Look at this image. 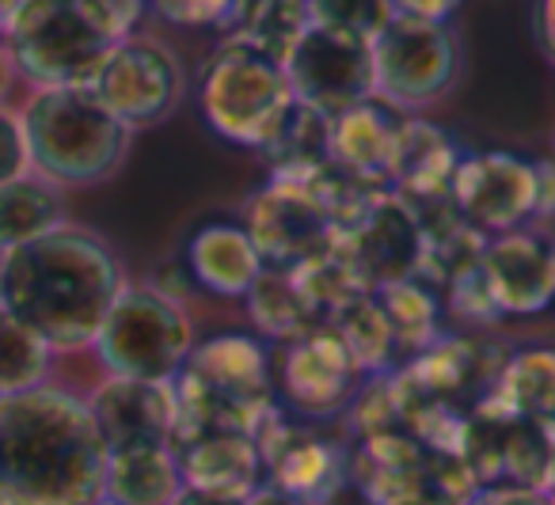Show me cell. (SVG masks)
Listing matches in <instances>:
<instances>
[{
	"instance_id": "1",
	"label": "cell",
	"mask_w": 555,
	"mask_h": 505,
	"mask_svg": "<svg viewBox=\"0 0 555 505\" xmlns=\"http://www.w3.org/2000/svg\"><path fill=\"white\" fill-rule=\"evenodd\" d=\"M103 471L88 399L54 384L0 396V505H92Z\"/></svg>"
},
{
	"instance_id": "2",
	"label": "cell",
	"mask_w": 555,
	"mask_h": 505,
	"mask_svg": "<svg viewBox=\"0 0 555 505\" xmlns=\"http://www.w3.org/2000/svg\"><path fill=\"white\" fill-rule=\"evenodd\" d=\"M122 262L103 236L73 224L4 251V308L54 353L95 342L118 293Z\"/></svg>"
},
{
	"instance_id": "3",
	"label": "cell",
	"mask_w": 555,
	"mask_h": 505,
	"mask_svg": "<svg viewBox=\"0 0 555 505\" xmlns=\"http://www.w3.org/2000/svg\"><path fill=\"white\" fill-rule=\"evenodd\" d=\"M27 168L54 186H92L111 179L130 153L133 130L122 126L92 88H42L20 115Z\"/></svg>"
},
{
	"instance_id": "4",
	"label": "cell",
	"mask_w": 555,
	"mask_h": 505,
	"mask_svg": "<svg viewBox=\"0 0 555 505\" xmlns=\"http://www.w3.org/2000/svg\"><path fill=\"white\" fill-rule=\"evenodd\" d=\"M176 388V449L179 441L214 429L255 433L274 411L270 358L251 335H214L198 342L171 380Z\"/></svg>"
},
{
	"instance_id": "5",
	"label": "cell",
	"mask_w": 555,
	"mask_h": 505,
	"mask_svg": "<svg viewBox=\"0 0 555 505\" xmlns=\"http://www.w3.org/2000/svg\"><path fill=\"white\" fill-rule=\"evenodd\" d=\"M12 73L35 92L42 88H88L115 39L88 16L80 0H24L4 27Z\"/></svg>"
},
{
	"instance_id": "6",
	"label": "cell",
	"mask_w": 555,
	"mask_h": 505,
	"mask_svg": "<svg viewBox=\"0 0 555 505\" xmlns=\"http://www.w3.org/2000/svg\"><path fill=\"white\" fill-rule=\"evenodd\" d=\"M198 103L217 138L262 148L297 100L282 62L247 42L224 39L198 73Z\"/></svg>"
},
{
	"instance_id": "7",
	"label": "cell",
	"mask_w": 555,
	"mask_h": 505,
	"mask_svg": "<svg viewBox=\"0 0 555 505\" xmlns=\"http://www.w3.org/2000/svg\"><path fill=\"white\" fill-rule=\"evenodd\" d=\"M92 350L111 376L168 384L194 350L191 320L183 315V305L156 293L153 285H126L111 305Z\"/></svg>"
},
{
	"instance_id": "8",
	"label": "cell",
	"mask_w": 555,
	"mask_h": 505,
	"mask_svg": "<svg viewBox=\"0 0 555 505\" xmlns=\"http://www.w3.org/2000/svg\"><path fill=\"white\" fill-rule=\"evenodd\" d=\"M456 456L476 490H544L555 459V429L499 403H479L464 418Z\"/></svg>"
},
{
	"instance_id": "9",
	"label": "cell",
	"mask_w": 555,
	"mask_h": 505,
	"mask_svg": "<svg viewBox=\"0 0 555 505\" xmlns=\"http://www.w3.org/2000/svg\"><path fill=\"white\" fill-rule=\"evenodd\" d=\"M461 69V50L446 24L392 16L373 39V77L377 95L400 111L426 107L449 92Z\"/></svg>"
},
{
	"instance_id": "10",
	"label": "cell",
	"mask_w": 555,
	"mask_h": 505,
	"mask_svg": "<svg viewBox=\"0 0 555 505\" xmlns=\"http://www.w3.org/2000/svg\"><path fill=\"white\" fill-rule=\"evenodd\" d=\"M244 229L270 270H297L343 239L309 179H274L251 198Z\"/></svg>"
},
{
	"instance_id": "11",
	"label": "cell",
	"mask_w": 555,
	"mask_h": 505,
	"mask_svg": "<svg viewBox=\"0 0 555 505\" xmlns=\"http://www.w3.org/2000/svg\"><path fill=\"white\" fill-rule=\"evenodd\" d=\"M92 95L130 130L156 126L179 107L183 100V65L168 47L153 39L115 42L95 73Z\"/></svg>"
},
{
	"instance_id": "12",
	"label": "cell",
	"mask_w": 555,
	"mask_h": 505,
	"mask_svg": "<svg viewBox=\"0 0 555 505\" xmlns=\"http://www.w3.org/2000/svg\"><path fill=\"white\" fill-rule=\"evenodd\" d=\"M362 380L365 368L358 365V358L332 323H317L294 342H282L278 391L289 403V411L301 414V418H339L362 391Z\"/></svg>"
},
{
	"instance_id": "13",
	"label": "cell",
	"mask_w": 555,
	"mask_h": 505,
	"mask_svg": "<svg viewBox=\"0 0 555 505\" xmlns=\"http://www.w3.org/2000/svg\"><path fill=\"white\" fill-rule=\"evenodd\" d=\"M537 160L487 148V153L461 156L453 183H449V206L479 236H499L537 217Z\"/></svg>"
},
{
	"instance_id": "14",
	"label": "cell",
	"mask_w": 555,
	"mask_h": 505,
	"mask_svg": "<svg viewBox=\"0 0 555 505\" xmlns=\"http://www.w3.org/2000/svg\"><path fill=\"white\" fill-rule=\"evenodd\" d=\"M282 69H286L297 103H309V107L324 111L332 118L354 107V103H365L377 95L373 42H362L343 31H327V27L317 24L289 50Z\"/></svg>"
},
{
	"instance_id": "15",
	"label": "cell",
	"mask_w": 555,
	"mask_h": 505,
	"mask_svg": "<svg viewBox=\"0 0 555 505\" xmlns=\"http://www.w3.org/2000/svg\"><path fill=\"white\" fill-rule=\"evenodd\" d=\"M267 482L286 490L301 505H332L350 482V449L332 437H320L297 422L282 418V411H270L262 426L255 429Z\"/></svg>"
},
{
	"instance_id": "16",
	"label": "cell",
	"mask_w": 555,
	"mask_h": 505,
	"mask_svg": "<svg viewBox=\"0 0 555 505\" xmlns=\"http://www.w3.org/2000/svg\"><path fill=\"white\" fill-rule=\"evenodd\" d=\"M339 251L347 255L362 289L377 293L385 285L408 282V277L423 274L426 229L415 209H411V202L385 191L373 202L370 213L339 239Z\"/></svg>"
},
{
	"instance_id": "17",
	"label": "cell",
	"mask_w": 555,
	"mask_h": 505,
	"mask_svg": "<svg viewBox=\"0 0 555 505\" xmlns=\"http://www.w3.org/2000/svg\"><path fill=\"white\" fill-rule=\"evenodd\" d=\"M479 274L502 315H540L555 305V239L532 229L487 236Z\"/></svg>"
},
{
	"instance_id": "18",
	"label": "cell",
	"mask_w": 555,
	"mask_h": 505,
	"mask_svg": "<svg viewBox=\"0 0 555 505\" xmlns=\"http://www.w3.org/2000/svg\"><path fill=\"white\" fill-rule=\"evenodd\" d=\"M107 452L133 444H171L176 441V388L171 380H130L107 376L88 399Z\"/></svg>"
},
{
	"instance_id": "19",
	"label": "cell",
	"mask_w": 555,
	"mask_h": 505,
	"mask_svg": "<svg viewBox=\"0 0 555 505\" xmlns=\"http://www.w3.org/2000/svg\"><path fill=\"white\" fill-rule=\"evenodd\" d=\"M179 471H183V487L202 490L221 502H244L267 482V467H262L259 444L251 433H236V429H214V433L186 437L176 444Z\"/></svg>"
},
{
	"instance_id": "20",
	"label": "cell",
	"mask_w": 555,
	"mask_h": 505,
	"mask_svg": "<svg viewBox=\"0 0 555 505\" xmlns=\"http://www.w3.org/2000/svg\"><path fill=\"white\" fill-rule=\"evenodd\" d=\"M403 122H408V111L392 107L380 95L354 103V107L332 118V160L350 176L388 191Z\"/></svg>"
},
{
	"instance_id": "21",
	"label": "cell",
	"mask_w": 555,
	"mask_h": 505,
	"mask_svg": "<svg viewBox=\"0 0 555 505\" xmlns=\"http://www.w3.org/2000/svg\"><path fill=\"white\" fill-rule=\"evenodd\" d=\"M183 267L198 289L214 293V297H247L259 274L267 270L255 239L247 236L244 224L229 221H209L186 239Z\"/></svg>"
},
{
	"instance_id": "22",
	"label": "cell",
	"mask_w": 555,
	"mask_h": 505,
	"mask_svg": "<svg viewBox=\"0 0 555 505\" xmlns=\"http://www.w3.org/2000/svg\"><path fill=\"white\" fill-rule=\"evenodd\" d=\"M456 164H461V148H456V141L441 126L423 122V118H408L400 130V141H396L388 191L400 194L411 206L449 198Z\"/></svg>"
},
{
	"instance_id": "23",
	"label": "cell",
	"mask_w": 555,
	"mask_h": 505,
	"mask_svg": "<svg viewBox=\"0 0 555 505\" xmlns=\"http://www.w3.org/2000/svg\"><path fill=\"white\" fill-rule=\"evenodd\" d=\"M183 490V471L171 444H133L107 452L103 494L115 505H171Z\"/></svg>"
},
{
	"instance_id": "24",
	"label": "cell",
	"mask_w": 555,
	"mask_h": 505,
	"mask_svg": "<svg viewBox=\"0 0 555 505\" xmlns=\"http://www.w3.org/2000/svg\"><path fill=\"white\" fill-rule=\"evenodd\" d=\"M309 27V0H232L221 31L224 39L247 42L274 62H286L289 50L305 39Z\"/></svg>"
},
{
	"instance_id": "25",
	"label": "cell",
	"mask_w": 555,
	"mask_h": 505,
	"mask_svg": "<svg viewBox=\"0 0 555 505\" xmlns=\"http://www.w3.org/2000/svg\"><path fill=\"white\" fill-rule=\"evenodd\" d=\"M262 153L274 164V179H312L332 164V115L294 103Z\"/></svg>"
},
{
	"instance_id": "26",
	"label": "cell",
	"mask_w": 555,
	"mask_h": 505,
	"mask_svg": "<svg viewBox=\"0 0 555 505\" xmlns=\"http://www.w3.org/2000/svg\"><path fill=\"white\" fill-rule=\"evenodd\" d=\"M62 221V186L35 176L31 168L24 176L0 183V251H12L20 244L54 232Z\"/></svg>"
},
{
	"instance_id": "27",
	"label": "cell",
	"mask_w": 555,
	"mask_h": 505,
	"mask_svg": "<svg viewBox=\"0 0 555 505\" xmlns=\"http://www.w3.org/2000/svg\"><path fill=\"white\" fill-rule=\"evenodd\" d=\"M487 403H499L555 429V346H529L502 361Z\"/></svg>"
},
{
	"instance_id": "28",
	"label": "cell",
	"mask_w": 555,
	"mask_h": 505,
	"mask_svg": "<svg viewBox=\"0 0 555 505\" xmlns=\"http://www.w3.org/2000/svg\"><path fill=\"white\" fill-rule=\"evenodd\" d=\"M324 323H332L343 335V342L350 346V353L358 358V365L373 376L392 373V365L400 361V346H396L392 323H388L385 308L373 293H358L343 308H335Z\"/></svg>"
},
{
	"instance_id": "29",
	"label": "cell",
	"mask_w": 555,
	"mask_h": 505,
	"mask_svg": "<svg viewBox=\"0 0 555 505\" xmlns=\"http://www.w3.org/2000/svg\"><path fill=\"white\" fill-rule=\"evenodd\" d=\"M244 300L255 327L267 338H278V342H294V338H301L305 331H312L320 323V315L312 312V305L305 300L301 285H297V277L289 270L267 267Z\"/></svg>"
},
{
	"instance_id": "30",
	"label": "cell",
	"mask_w": 555,
	"mask_h": 505,
	"mask_svg": "<svg viewBox=\"0 0 555 505\" xmlns=\"http://www.w3.org/2000/svg\"><path fill=\"white\" fill-rule=\"evenodd\" d=\"M373 297L380 300L388 323H392L396 346H400V358H411V353L426 350L441 338L438 331V293L426 285V277H408V282H396L377 289Z\"/></svg>"
},
{
	"instance_id": "31",
	"label": "cell",
	"mask_w": 555,
	"mask_h": 505,
	"mask_svg": "<svg viewBox=\"0 0 555 505\" xmlns=\"http://www.w3.org/2000/svg\"><path fill=\"white\" fill-rule=\"evenodd\" d=\"M54 365V350L47 338L35 335L24 320L0 308V396L42 388Z\"/></svg>"
},
{
	"instance_id": "32",
	"label": "cell",
	"mask_w": 555,
	"mask_h": 505,
	"mask_svg": "<svg viewBox=\"0 0 555 505\" xmlns=\"http://www.w3.org/2000/svg\"><path fill=\"white\" fill-rule=\"evenodd\" d=\"M309 16L317 27L373 42L392 24L396 9L392 0H309Z\"/></svg>"
},
{
	"instance_id": "33",
	"label": "cell",
	"mask_w": 555,
	"mask_h": 505,
	"mask_svg": "<svg viewBox=\"0 0 555 505\" xmlns=\"http://www.w3.org/2000/svg\"><path fill=\"white\" fill-rule=\"evenodd\" d=\"M446 293H449V308H453L461 320H468V323L502 320V312L494 308L491 293H487V285H483V274H479V262H472L468 270H461L456 277H449Z\"/></svg>"
},
{
	"instance_id": "34",
	"label": "cell",
	"mask_w": 555,
	"mask_h": 505,
	"mask_svg": "<svg viewBox=\"0 0 555 505\" xmlns=\"http://www.w3.org/2000/svg\"><path fill=\"white\" fill-rule=\"evenodd\" d=\"M149 9L176 27H221L232 0H149Z\"/></svg>"
},
{
	"instance_id": "35",
	"label": "cell",
	"mask_w": 555,
	"mask_h": 505,
	"mask_svg": "<svg viewBox=\"0 0 555 505\" xmlns=\"http://www.w3.org/2000/svg\"><path fill=\"white\" fill-rule=\"evenodd\" d=\"M80 4H85L88 16H92L115 42L130 39L138 20L145 16V9H149V0H80Z\"/></svg>"
},
{
	"instance_id": "36",
	"label": "cell",
	"mask_w": 555,
	"mask_h": 505,
	"mask_svg": "<svg viewBox=\"0 0 555 505\" xmlns=\"http://www.w3.org/2000/svg\"><path fill=\"white\" fill-rule=\"evenodd\" d=\"M27 171V145L24 130H20V115L9 107H0V183L24 176Z\"/></svg>"
},
{
	"instance_id": "37",
	"label": "cell",
	"mask_w": 555,
	"mask_h": 505,
	"mask_svg": "<svg viewBox=\"0 0 555 505\" xmlns=\"http://www.w3.org/2000/svg\"><path fill=\"white\" fill-rule=\"evenodd\" d=\"M396 16H408V20H423V24H449L456 9H461V0H392Z\"/></svg>"
},
{
	"instance_id": "38",
	"label": "cell",
	"mask_w": 555,
	"mask_h": 505,
	"mask_svg": "<svg viewBox=\"0 0 555 505\" xmlns=\"http://www.w3.org/2000/svg\"><path fill=\"white\" fill-rule=\"evenodd\" d=\"M464 505H555L544 490H476Z\"/></svg>"
},
{
	"instance_id": "39",
	"label": "cell",
	"mask_w": 555,
	"mask_h": 505,
	"mask_svg": "<svg viewBox=\"0 0 555 505\" xmlns=\"http://www.w3.org/2000/svg\"><path fill=\"white\" fill-rule=\"evenodd\" d=\"M532 31L537 42L547 57L555 62V0H537V12H532Z\"/></svg>"
},
{
	"instance_id": "40",
	"label": "cell",
	"mask_w": 555,
	"mask_h": 505,
	"mask_svg": "<svg viewBox=\"0 0 555 505\" xmlns=\"http://www.w3.org/2000/svg\"><path fill=\"white\" fill-rule=\"evenodd\" d=\"M540 194H537V217H555V164L537 160Z\"/></svg>"
},
{
	"instance_id": "41",
	"label": "cell",
	"mask_w": 555,
	"mask_h": 505,
	"mask_svg": "<svg viewBox=\"0 0 555 505\" xmlns=\"http://www.w3.org/2000/svg\"><path fill=\"white\" fill-rule=\"evenodd\" d=\"M240 505H301L297 497H289L286 490H278V487H270V482H262L259 490H255L251 497H244Z\"/></svg>"
},
{
	"instance_id": "42",
	"label": "cell",
	"mask_w": 555,
	"mask_h": 505,
	"mask_svg": "<svg viewBox=\"0 0 555 505\" xmlns=\"http://www.w3.org/2000/svg\"><path fill=\"white\" fill-rule=\"evenodd\" d=\"M171 505H236V502H221V497H209V494H202V490L183 487V490H179V497H176Z\"/></svg>"
},
{
	"instance_id": "43",
	"label": "cell",
	"mask_w": 555,
	"mask_h": 505,
	"mask_svg": "<svg viewBox=\"0 0 555 505\" xmlns=\"http://www.w3.org/2000/svg\"><path fill=\"white\" fill-rule=\"evenodd\" d=\"M9 80H12V62H9L4 42H0V100H4V92H9Z\"/></svg>"
},
{
	"instance_id": "44",
	"label": "cell",
	"mask_w": 555,
	"mask_h": 505,
	"mask_svg": "<svg viewBox=\"0 0 555 505\" xmlns=\"http://www.w3.org/2000/svg\"><path fill=\"white\" fill-rule=\"evenodd\" d=\"M544 494L555 502V459H552V475H547V487H544Z\"/></svg>"
},
{
	"instance_id": "45",
	"label": "cell",
	"mask_w": 555,
	"mask_h": 505,
	"mask_svg": "<svg viewBox=\"0 0 555 505\" xmlns=\"http://www.w3.org/2000/svg\"><path fill=\"white\" fill-rule=\"evenodd\" d=\"M92 505H115V502H107V497H95V502Z\"/></svg>"
}]
</instances>
